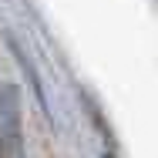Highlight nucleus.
Segmentation results:
<instances>
[{
	"mask_svg": "<svg viewBox=\"0 0 158 158\" xmlns=\"http://www.w3.org/2000/svg\"><path fill=\"white\" fill-rule=\"evenodd\" d=\"M0 158H3V145H0Z\"/></svg>",
	"mask_w": 158,
	"mask_h": 158,
	"instance_id": "f257e3e1",
	"label": "nucleus"
}]
</instances>
